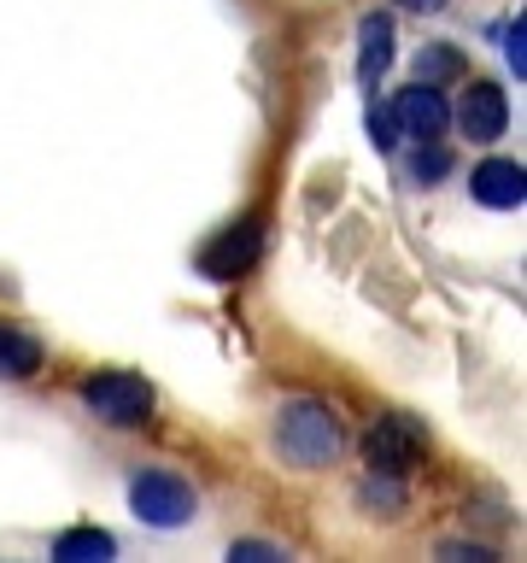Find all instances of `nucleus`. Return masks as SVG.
Masks as SVG:
<instances>
[{
    "label": "nucleus",
    "mask_w": 527,
    "mask_h": 563,
    "mask_svg": "<svg viewBox=\"0 0 527 563\" xmlns=\"http://www.w3.org/2000/svg\"><path fill=\"white\" fill-rule=\"evenodd\" d=\"M77 394L105 429H141V422H153V387L135 369H94Z\"/></svg>",
    "instance_id": "nucleus-2"
},
{
    "label": "nucleus",
    "mask_w": 527,
    "mask_h": 563,
    "mask_svg": "<svg viewBox=\"0 0 527 563\" xmlns=\"http://www.w3.org/2000/svg\"><path fill=\"white\" fill-rule=\"evenodd\" d=\"M469 194L481 206L492 211H516L527 200V170H522V158H486L481 170L469 176Z\"/></svg>",
    "instance_id": "nucleus-8"
},
{
    "label": "nucleus",
    "mask_w": 527,
    "mask_h": 563,
    "mask_svg": "<svg viewBox=\"0 0 527 563\" xmlns=\"http://www.w3.org/2000/svg\"><path fill=\"white\" fill-rule=\"evenodd\" d=\"M393 118H399V135L411 141H439L451 130V106L439 95V82H422V77L393 95Z\"/></svg>",
    "instance_id": "nucleus-6"
},
{
    "label": "nucleus",
    "mask_w": 527,
    "mask_h": 563,
    "mask_svg": "<svg viewBox=\"0 0 527 563\" xmlns=\"http://www.w3.org/2000/svg\"><path fill=\"white\" fill-rule=\"evenodd\" d=\"M369 141H375L381 153H393L399 147V118H393V106H369Z\"/></svg>",
    "instance_id": "nucleus-13"
},
{
    "label": "nucleus",
    "mask_w": 527,
    "mask_h": 563,
    "mask_svg": "<svg viewBox=\"0 0 527 563\" xmlns=\"http://www.w3.org/2000/svg\"><path fill=\"white\" fill-rule=\"evenodd\" d=\"M457 130H463L469 141H481V147H492L504 130H509V95L498 82H469L463 100H457Z\"/></svg>",
    "instance_id": "nucleus-7"
},
{
    "label": "nucleus",
    "mask_w": 527,
    "mask_h": 563,
    "mask_svg": "<svg viewBox=\"0 0 527 563\" xmlns=\"http://www.w3.org/2000/svg\"><path fill=\"white\" fill-rule=\"evenodd\" d=\"M522 35H527V18L516 12V24L504 30V59H509V70H516V77H527V47H522Z\"/></svg>",
    "instance_id": "nucleus-14"
},
{
    "label": "nucleus",
    "mask_w": 527,
    "mask_h": 563,
    "mask_svg": "<svg viewBox=\"0 0 527 563\" xmlns=\"http://www.w3.org/2000/svg\"><path fill=\"white\" fill-rule=\"evenodd\" d=\"M258 253H264V223L258 218H240V223H228L223 235H211L200 246V276L235 282V276H246L258 264Z\"/></svg>",
    "instance_id": "nucleus-5"
},
{
    "label": "nucleus",
    "mask_w": 527,
    "mask_h": 563,
    "mask_svg": "<svg viewBox=\"0 0 527 563\" xmlns=\"http://www.w3.org/2000/svg\"><path fill=\"white\" fill-rule=\"evenodd\" d=\"M393 7H404V12H446V0H393Z\"/></svg>",
    "instance_id": "nucleus-18"
},
{
    "label": "nucleus",
    "mask_w": 527,
    "mask_h": 563,
    "mask_svg": "<svg viewBox=\"0 0 527 563\" xmlns=\"http://www.w3.org/2000/svg\"><path fill=\"white\" fill-rule=\"evenodd\" d=\"M457 53L451 47H428V59H422V82H434V77H457Z\"/></svg>",
    "instance_id": "nucleus-15"
},
{
    "label": "nucleus",
    "mask_w": 527,
    "mask_h": 563,
    "mask_svg": "<svg viewBox=\"0 0 527 563\" xmlns=\"http://www.w3.org/2000/svg\"><path fill=\"white\" fill-rule=\"evenodd\" d=\"M42 369V341H35L30 329H12V323H0V376H12V382H24Z\"/></svg>",
    "instance_id": "nucleus-11"
},
{
    "label": "nucleus",
    "mask_w": 527,
    "mask_h": 563,
    "mask_svg": "<svg viewBox=\"0 0 527 563\" xmlns=\"http://www.w3.org/2000/svg\"><path fill=\"white\" fill-rule=\"evenodd\" d=\"M422 422L416 417H404V411H393V417H375L363 429V464L375 470V475H411L416 464H422Z\"/></svg>",
    "instance_id": "nucleus-4"
},
{
    "label": "nucleus",
    "mask_w": 527,
    "mask_h": 563,
    "mask_svg": "<svg viewBox=\"0 0 527 563\" xmlns=\"http://www.w3.org/2000/svg\"><path fill=\"white\" fill-rule=\"evenodd\" d=\"M439 558H474V563H498L486 545H439Z\"/></svg>",
    "instance_id": "nucleus-17"
},
{
    "label": "nucleus",
    "mask_w": 527,
    "mask_h": 563,
    "mask_svg": "<svg viewBox=\"0 0 527 563\" xmlns=\"http://www.w3.org/2000/svg\"><path fill=\"white\" fill-rule=\"evenodd\" d=\"M393 53H399V30L386 12H369L358 24V82L375 88L386 70H393Z\"/></svg>",
    "instance_id": "nucleus-9"
},
{
    "label": "nucleus",
    "mask_w": 527,
    "mask_h": 563,
    "mask_svg": "<svg viewBox=\"0 0 527 563\" xmlns=\"http://www.w3.org/2000/svg\"><path fill=\"white\" fill-rule=\"evenodd\" d=\"M346 446V429L334 417V405L323 399H293L276 411V452L288 457L293 470H328Z\"/></svg>",
    "instance_id": "nucleus-1"
},
{
    "label": "nucleus",
    "mask_w": 527,
    "mask_h": 563,
    "mask_svg": "<svg viewBox=\"0 0 527 563\" xmlns=\"http://www.w3.org/2000/svg\"><path fill=\"white\" fill-rule=\"evenodd\" d=\"M228 558H240V563H276L281 545H270V540H235V545H228Z\"/></svg>",
    "instance_id": "nucleus-16"
},
{
    "label": "nucleus",
    "mask_w": 527,
    "mask_h": 563,
    "mask_svg": "<svg viewBox=\"0 0 527 563\" xmlns=\"http://www.w3.org/2000/svg\"><path fill=\"white\" fill-rule=\"evenodd\" d=\"M446 176H451V153L439 147V141H416V153H411V183L434 188V183H446Z\"/></svg>",
    "instance_id": "nucleus-12"
},
{
    "label": "nucleus",
    "mask_w": 527,
    "mask_h": 563,
    "mask_svg": "<svg viewBox=\"0 0 527 563\" xmlns=\"http://www.w3.org/2000/svg\"><path fill=\"white\" fill-rule=\"evenodd\" d=\"M130 510L147 528H188L193 510H200V493L170 470H141L130 482Z\"/></svg>",
    "instance_id": "nucleus-3"
},
{
    "label": "nucleus",
    "mask_w": 527,
    "mask_h": 563,
    "mask_svg": "<svg viewBox=\"0 0 527 563\" xmlns=\"http://www.w3.org/2000/svg\"><path fill=\"white\" fill-rule=\"evenodd\" d=\"M53 558L59 563H105V558H117V540L105 528H65V534H53Z\"/></svg>",
    "instance_id": "nucleus-10"
}]
</instances>
